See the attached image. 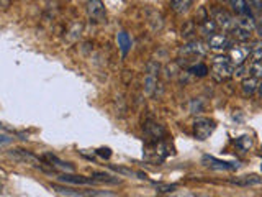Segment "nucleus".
<instances>
[{
	"label": "nucleus",
	"instance_id": "nucleus-1",
	"mask_svg": "<svg viewBox=\"0 0 262 197\" xmlns=\"http://www.w3.org/2000/svg\"><path fill=\"white\" fill-rule=\"evenodd\" d=\"M172 153V146L169 142L166 140H161V142H156L153 145H148L146 151H144V160L151 165H161L166 158H169Z\"/></svg>",
	"mask_w": 262,
	"mask_h": 197
},
{
	"label": "nucleus",
	"instance_id": "nucleus-2",
	"mask_svg": "<svg viewBox=\"0 0 262 197\" xmlns=\"http://www.w3.org/2000/svg\"><path fill=\"white\" fill-rule=\"evenodd\" d=\"M235 69L236 67L231 64L228 56H215L211 74L215 76L216 81H226V79L233 77L235 76Z\"/></svg>",
	"mask_w": 262,
	"mask_h": 197
},
{
	"label": "nucleus",
	"instance_id": "nucleus-3",
	"mask_svg": "<svg viewBox=\"0 0 262 197\" xmlns=\"http://www.w3.org/2000/svg\"><path fill=\"white\" fill-rule=\"evenodd\" d=\"M211 15H213V20L216 26H220L223 33H231L235 30V25H236V16H233L230 12L223 8H213L211 10Z\"/></svg>",
	"mask_w": 262,
	"mask_h": 197
},
{
	"label": "nucleus",
	"instance_id": "nucleus-4",
	"mask_svg": "<svg viewBox=\"0 0 262 197\" xmlns=\"http://www.w3.org/2000/svg\"><path fill=\"white\" fill-rule=\"evenodd\" d=\"M235 46V39H233L228 33H218L208 36L207 39V48L213 49V51H225V49H231Z\"/></svg>",
	"mask_w": 262,
	"mask_h": 197
},
{
	"label": "nucleus",
	"instance_id": "nucleus-5",
	"mask_svg": "<svg viewBox=\"0 0 262 197\" xmlns=\"http://www.w3.org/2000/svg\"><path fill=\"white\" fill-rule=\"evenodd\" d=\"M215 122L211 118L207 117H198L197 120L193 122V135L195 138L198 140H207L211 133L215 132Z\"/></svg>",
	"mask_w": 262,
	"mask_h": 197
},
{
	"label": "nucleus",
	"instance_id": "nucleus-6",
	"mask_svg": "<svg viewBox=\"0 0 262 197\" xmlns=\"http://www.w3.org/2000/svg\"><path fill=\"white\" fill-rule=\"evenodd\" d=\"M158 74H159V64L154 61H149L146 64V72H144V92L146 95H153L156 86H158Z\"/></svg>",
	"mask_w": 262,
	"mask_h": 197
},
{
	"label": "nucleus",
	"instance_id": "nucleus-7",
	"mask_svg": "<svg viewBox=\"0 0 262 197\" xmlns=\"http://www.w3.org/2000/svg\"><path fill=\"white\" fill-rule=\"evenodd\" d=\"M249 54H251V46H248V44H235L231 49H230V61L231 64L238 67V66H243L248 63L249 59Z\"/></svg>",
	"mask_w": 262,
	"mask_h": 197
},
{
	"label": "nucleus",
	"instance_id": "nucleus-8",
	"mask_svg": "<svg viewBox=\"0 0 262 197\" xmlns=\"http://www.w3.org/2000/svg\"><path fill=\"white\" fill-rule=\"evenodd\" d=\"M202 163L205 166L211 168V170H218V171H235V170H238V163L223 161V160H218V158L210 156V155H205L202 158Z\"/></svg>",
	"mask_w": 262,
	"mask_h": 197
},
{
	"label": "nucleus",
	"instance_id": "nucleus-9",
	"mask_svg": "<svg viewBox=\"0 0 262 197\" xmlns=\"http://www.w3.org/2000/svg\"><path fill=\"white\" fill-rule=\"evenodd\" d=\"M13 160L20 161V163H25V165H30V166H35V168H43L41 165V160L36 158L35 155H31L30 151H25V150H12L8 153Z\"/></svg>",
	"mask_w": 262,
	"mask_h": 197
},
{
	"label": "nucleus",
	"instance_id": "nucleus-10",
	"mask_svg": "<svg viewBox=\"0 0 262 197\" xmlns=\"http://www.w3.org/2000/svg\"><path fill=\"white\" fill-rule=\"evenodd\" d=\"M207 44H203L202 41H197V39H192L187 44H183L180 48V54L183 56H203L207 53Z\"/></svg>",
	"mask_w": 262,
	"mask_h": 197
},
{
	"label": "nucleus",
	"instance_id": "nucleus-11",
	"mask_svg": "<svg viewBox=\"0 0 262 197\" xmlns=\"http://www.w3.org/2000/svg\"><path fill=\"white\" fill-rule=\"evenodd\" d=\"M53 189H54V191H58L59 194L68 196V197H95V196L100 194L98 191H92V189H87V191H77V189L64 188V186H58V184H53Z\"/></svg>",
	"mask_w": 262,
	"mask_h": 197
},
{
	"label": "nucleus",
	"instance_id": "nucleus-12",
	"mask_svg": "<svg viewBox=\"0 0 262 197\" xmlns=\"http://www.w3.org/2000/svg\"><path fill=\"white\" fill-rule=\"evenodd\" d=\"M58 181L66 183V184H72V186H87V184H93L92 178H86V176H79V174H72V173H64L59 174Z\"/></svg>",
	"mask_w": 262,
	"mask_h": 197
},
{
	"label": "nucleus",
	"instance_id": "nucleus-13",
	"mask_svg": "<svg viewBox=\"0 0 262 197\" xmlns=\"http://www.w3.org/2000/svg\"><path fill=\"white\" fill-rule=\"evenodd\" d=\"M43 158L48 161V165H49V166L58 168V170H61V171H68V173H72V171H74V168H72L71 163H66V161H63V160H59L58 156H54V155H51V153H46Z\"/></svg>",
	"mask_w": 262,
	"mask_h": 197
},
{
	"label": "nucleus",
	"instance_id": "nucleus-14",
	"mask_svg": "<svg viewBox=\"0 0 262 197\" xmlns=\"http://www.w3.org/2000/svg\"><path fill=\"white\" fill-rule=\"evenodd\" d=\"M231 184L239 186V188H249V186H259L262 184V178L256 176V174H251V176H241L236 179H230Z\"/></svg>",
	"mask_w": 262,
	"mask_h": 197
},
{
	"label": "nucleus",
	"instance_id": "nucleus-15",
	"mask_svg": "<svg viewBox=\"0 0 262 197\" xmlns=\"http://www.w3.org/2000/svg\"><path fill=\"white\" fill-rule=\"evenodd\" d=\"M230 5H231L233 12H235L238 16H253L254 18L249 2H244V0H236L235 2V0H233V2H230Z\"/></svg>",
	"mask_w": 262,
	"mask_h": 197
},
{
	"label": "nucleus",
	"instance_id": "nucleus-16",
	"mask_svg": "<svg viewBox=\"0 0 262 197\" xmlns=\"http://www.w3.org/2000/svg\"><path fill=\"white\" fill-rule=\"evenodd\" d=\"M87 12L88 15L92 16L93 20H103L105 18V7H103V3L102 2H98V0H95V2H88L87 3Z\"/></svg>",
	"mask_w": 262,
	"mask_h": 197
},
{
	"label": "nucleus",
	"instance_id": "nucleus-17",
	"mask_svg": "<svg viewBox=\"0 0 262 197\" xmlns=\"http://www.w3.org/2000/svg\"><path fill=\"white\" fill-rule=\"evenodd\" d=\"M261 86V79L254 77V76H249L243 81V94L244 95H253L258 92V89Z\"/></svg>",
	"mask_w": 262,
	"mask_h": 197
},
{
	"label": "nucleus",
	"instance_id": "nucleus-18",
	"mask_svg": "<svg viewBox=\"0 0 262 197\" xmlns=\"http://www.w3.org/2000/svg\"><path fill=\"white\" fill-rule=\"evenodd\" d=\"M116 41H118V48H120L121 54L126 56L128 53H130V49L133 46V41H131V38L126 31H120L118 35H116Z\"/></svg>",
	"mask_w": 262,
	"mask_h": 197
},
{
	"label": "nucleus",
	"instance_id": "nucleus-19",
	"mask_svg": "<svg viewBox=\"0 0 262 197\" xmlns=\"http://www.w3.org/2000/svg\"><path fill=\"white\" fill-rule=\"evenodd\" d=\"M146 135H148V140H153V143L161 142V137L164 135V128L159 123H148Z\"/></svg>",
	"mask_w": 262,
	"mask_h": 197
},
{
	"label": "nucleus",
	"instance_id": "nucleus-20",
	"mask_svg": "<svg viewBox=\"0 0 262 197\" xmlns=\"http://www.w3.org/2000/svg\"><path fill=\"white\" fill-rule=\"evenodd\" d=\"M90 178H92L95 183H105V184H120V183H121V179L110 176V174L103 173V171H93Z\"/></svg>",
	"mask_w": 262,
	"mask_h": 197
},
{
	"label": "nucleus",
	"instance_id": "nucleus-21",
	"mask_svg": "<svg viewBox=\"0 0 262 197\" xmlns=\"http://www.w3.org/2000/svg\"><path fill=\"white\" fill-rule=\"evenodd\" d=\"M235 26L253 33L256 30V18H253V16H236V25Z\"/></svg>",
	"mask_w": 262,
	"mask_h": 197
},
{
	"label": "nucleus",
	"instance_id": "nucleus-22",
	"mask_svg": "<svg viewBox=\"0 0 262 197\" xmlns=\"http://www.w3.org/2000/svg\"><path fill=\"white\" fill-rule=\"evenodd\" d=\"M262 61V43H253V46H251V54H249V59L248 63L253 66L256 63H261Z\"/></svg>",
	"mask_w": 262,
	"mask_h": 197
},
{
	"label": "nucleus",
	"instance_id": "nucleus-23",
	"mask_svg": "<svg viewBox=\"0 0 262 197\" xmlns=\"http://www.w3.org/2000/svg\"><path fill=\"white\" fill-rule=\"evenodd\" d=\"M190 5H192V2L190 0H172L171 2V7H172V10L174 12H177V13H185L188 8H190Z\"/></svg>",
	"mask_w": 262,
	"mask_h": 197
},
{
	"label": "nucleus",
	"instance_id": "nucleus-24",
	"mask_svg": "<svg viewBox=\"0 0 262 197\" xmlns=\"http://www.w3.org/2000/svg\"><path fill=\"white\" fill-rule=\"evenodd\" d=\"M188 72L190 74H193V76H198V77H205L208 74V67H207V64H203V63H197V64H193V66H190L188 67Z\"/></svg>",
	"mask_w": 262,
	"mask_h": 197
},
{
	"label": "nucleus",
	"instance_id": "nucleus-25",
	"mask_svg": "<svg viewBox=\"0 0 262 197\" xmlns=\"http://www.w3.org/2000/svg\"><path fill=\"white\" fill-rule=\"evenodd\" d=\"M216 23L213 20H210V18H205L202 21V33L203 35H207V36H211V35H215L216 33Z\"/></svg>",
	"mask_w": 262,
	"mask_h": 197
},
{
	"label": "nucleus",
	"instance_id": "nucleus-26",
	"mask_svg": "<svg viewBox=\"0 0 262 197\" xmlns=\"http://www.w3.org/2000/svg\"><path fill=\"white\" fill-rule=\"evenodd\" d=\"M236 146L241 151H249V148L253 146V138L249 137V135H244V137H239L236 140Z\"/></svg>",
	"mask_w": 262,
	"mask_h": 197
},
{
	"label": "nucleus",
	"instance_id": "nucleus-27",
	"mask_svg": "<svg viewBox=\"0 0 262 197\" xmlns=\"http://www.w3.org/2000/svg\"><path fill=\"white\" fill-rule=\"evenodd\" d=\"M251 76H254V77H258L262 81V61L261 63H256L251 66Z\"/></svg>",
	"mask_w": 262,
	"mask_h": 197
},
{
	"label": "nucleus",
	"instance_id": "nucleus-28",
	"mask_svg": "<svg viewBox=\"0 0 262 197\" xmlns=\"http://www.w3.org/2000/svg\"><path fill=\"white\" fill-rule=\"evenodd\" d=\"M154 186H156V189H158L159 193H172V191L177 188L175 184H161V183H156Z\"/></svg>",
	"mask_w": 262,
	"mask_h": 197
},
{
	"label": "nucleus",
	"instance_id": "nucleus-29",
	"mask_svg": "<svg viewBox=\"0 0 262 197\" xmlns=\"http://www.w3.org/2000/svg\"><path fill=\"white\" fill-rule=\"evenodd\" d=\"M95 153H97L100 158H103V160H108V158L111 156V150H110V148H98Z\"/></svg>",
	"mask_w": 262,
	"mask_h": 197
},
{
	"label": "nucleus",
	"instance_id": "nucleus-30",
	"mask_svg": "<svg viewBox=\"0 0 262 197\" xmlns=\"http://www.w3.org/2000/svg\"><path fill=\"white\" fill-rule=\"evenodd\" d=\"M256 31L262 38V20H256Z\"/></svg>",
	"mask_w": 262,
	"mask_h": 197
},
{
	"label": "nucleus",
	"instance_id": "nucleus-31",
	"mask_svg": "<svg viewBox=\"0 0 262 197\" xmlns=\"http://www.w3.org/2000/svg\"><path fill=\"white\" fill-rule=\"evenodd\" d=\"M256 94H258V97H262V81H261V86H259L258 92H256Z\"/></svg>",
	"mask_w": 262,
	"mask_h": 197
},
{
	"label": "nucleus",
	"instance_id": "nucleus-32",
	"mask_svg": "<svg viewBox=\"0 0 262 197\" xmlns=\"http://www.w3.org/2000/svg\"><path fill=\"white\" fill-rule=\"evenodd\" d=\"M261 171H262V165H261Z\"/></svg>",
	"mask_w": 262,
	"mask_h": 197
}]
</instances>
